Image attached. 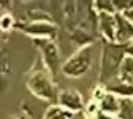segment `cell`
Listing matches in <instances>:
<instances>
[{"mask_svg": "<svg viewBox=\"0 0 133 119\" xmlns=\"http://www.w3.org/2000/svg\"><path fill=\"white\" fill-rule=\"evenodd\" d=\"M19 28L26 34L32 36L34 39L38 38L54 40L57 35L56 26L48 21H34L28 24H22V26Z\"/></svg>", "mask_w": 133, "mask_h": 119, "instance_id": "5", "label": "cell"}, {"mask_svg": "<svg viewBox=\"0 0 133 119\" xmlns=\"http://www.w3.org/2000/svg\"><path fill=\"white\" fill-rule=\"evenodd\" d=\"M95 119H119L116 115H110V114H105V113H102L100 112Z\"/></svg>", "mask_w": 133, "mask_h": 119, "instance_id": "17", "label": "cell"}, {"mask_svg": "<svg viewBox=\"0 0 133 119\" xmlns=\"http://www.w3.org/2000/svg\"><path fill=\"white\" fill-rule=\"evenodd\" d=\"M118 79L124 82L133 84V58L129 56L125 57L119 68Z\"/></svg>", "mask_w": 133, "mask_h": 119, "instance_id": "12", "label": "cell"}, {"mask_svg": "<svg viewBox=\"0 0 133 119\" xmlns=\"http://www.w3.org/2000/svg\"><path fill=\"white\" fill-rule=\"evenodd\" d=\"M35 46L39 49L43 58V64L47 68V70L51 73L53 79L55 80L58 75L61 72V61L59 56V51L54 42L51 39H33Z\"/></svg>", "mask_w": 133, "mask_h": 119, "instance_id": "4", "label": "cell"}, {"mask_svg": "<svg viewBox=\"0 0 133 119\" xmlns=\"http://www.w3.org/2000/svg\"><path fill=\"white\" fill-rule=\"evenodd\" d=\"M7 119H20V118H18V117H16V116H10V117H8Z\"/></svg>", "mask_w": 133, "mask_h": 119, "instance_id": "20", "label": "cell"}, {"mask_svg": "<svg viewBox=\"0 0 133 119\" xmlns=\"http://www.w3.org/2000/svg\"><path fill=\"white\" fill-rule=\"evenodd\" d=\"M115 38L114 42L126 46L133 40V23L125 14L115 12Z\"/></svg>", "mask_w": 133, "mask_h": 119, "instance_id": "8", "label": "cell"}, {"mask_svg": "<svg viewBox=\"0 0 133 119\" xmlns=\"http://www.w3.org/2000/svg\"><path fill=\"white\" fill-rule=\"evenodd\" d=\"M121 100L122 99L118 98L116 95H114L106 90V92L103 94V96L101 97V99L99 101L100 112L117 116L119 109H121Z\"/></svg>", "mask_w": 133, "mask_h": 119, "instance_id": "10", "label": "cell"}, {"mask_svg": "<svg viewBox=\"0 0 133 119\" xmlns=\"http://www.w3.org/2000/svg\"><path fill=\"white\" fill-rule=\"evenodd\" d=\"M57 103L74 114L83 111L85 107L81 93L78 90L72 88L59 91L57 96Z\"/></svg>", "mask_w": 133, "mask_h": 119, "instance_id": "6", "label": "cell"}, {"mask_svg": "<svg viewBox=\"0 0 133 119\" xmlns=\"http://www.w3.org/2000/svg\"><path fill=\"white\" fill-rule=\"evenodd\" d=\"M115 12L118 13H126L133 7V1L131 0H112Z\"/></svg>", "mask_w": 133, "mask_h": 119, "instance_id": "15", "label": "cell"}, {"mask_svg": "<svg viewBox=\"0 0 133 119\" xmlns=\"http://www.w3.org/2000/svg\"><path fill=\"white\" fill-rule=\"evenodd\" d=\"M74 115V113L68 111L58 103H55L47 108L43 119H73Z\"/></svg>", "mask_w": 133, "mask_h": 119, "instance_id": "11", "label": "cell"}, {"mask_svg": "<svg viewBox=\"0 0 133 119\" xmlns=\"http://www.w3.org/2000/svg\"><path fill=\"white\" fill-rule=\"evenodd\" d=\"M94 62V48L91 44L83 46L62 62L61 73L68 78L77 79L85 76Z\"/></svg>", "mask_w": 133, "mask_h": 119, "instance_id": "3", "label": "cell"}, {"mask_svg": "<svg viewBox=\"0 0 133 119\" xmlns=\"http://www.w3.org/2000/svg\"><path fill=\"white\" fill-rule=\"evenodd\" d=\"M124 14H125V17H126L129 21H131V22L133 23V7H132L129 11H127L126 13H124Z\"/></svg>", "mask_w": 133, "mask_h": 119, "instance_id": "19", "label": "cell"}, {"mask_svg": "<svg viewBox=\"0 0 133 119\" xmlns=\"http://www.w3.org/2000/svg\"><path fill=\"white\" fill-rule=\"evenodd\" d=\"M119 119H133V99L127 98L121 100V109L117 114Z\"/></svg>", "mask_w": 133, "mask_h": 119, "instance_id": "13", "label": "cell"}, {"mask_svg": "<svg viewBox=\"0 0 133 119\" xmlns=\"http://www.w3.org/2000/svg\"><path fill=\"white\" fill-rule=\"evenodd\" d=\"M26 85L29 91L37 98L47 101H53L54 99L57 100L59 92L57 91L53 77L47 70L44 64L31 69L27 76Z\"/></svg>", "mask_w": 133, "mask_h": 119, "instance_id": "2", "label": "cell"}, {"mask_svg": "<svg viewBox=\"0 0 133 119\" xmlns=\"http://www.w3.org/2000/svg\"><path fill=\"white\" fill-rule=\"evenodd\" d=\"M0 47H1V40H0Z\"/></svg>", "mask_w": 133, "mask_h": 119, "instance_id": "21", "label": "cell"}, {"mask_svg": "<svg viewBox=\"0 0 133 119\" xmlns=\"http://www.w3.org/2000/svg\"><path fill=\"white\" fill-rule=\"evenodd\" d=\"M115 25V13H97V30L105 42H114Z\"/></svg>", "mask_w": 133, "mask_h": 119, "instance_id": "7", "label": "cell"}, {"mask_svg": "<svg viewBox=\"0 0 133 119\" xmlns=\"http://www.w3.org/2000/svg\"><path fill=\"white\" fill-rule=\"evenodd\" d=\"M125 57V46L104 41L100 56L99 84L105 86L118 78L119 68Z\"/></svg>", "mask_w": 133, "mask_h": 119, "instance_id": "1", "label": "cell"}, {"mask_svg": "<svg viewBox=\"0 0 133 119\" xmlns=\"http://www.w3.org/2000/svg\"><path fill=\"white\" fill-rule=\"evenodd\" d=\"M14 26H15V21L10 13H3L0 17V30L2 32L9 31Z\"/></svg>", "mask_w": 133, "mask_h": 119, "instance_id": "16", "label": "cell"}, {"mask_svg": "<svg viewBox=\"0 0 133 119\" xmlns=\"http://www.w3.org/2000/svg\"><path fill=\"white\" fill-rule=\"evenodd\" d=\"M125 51H126V56L133 58V40L125 46Z\"/></svg>", "mask_w": 133, "mask_h": 119, "instance_id": "18", "label": "cell"}, {"mask_svg": "<svg viewBox=\"0 0 133 119\" xmlns=\"http://www.w3.org/2000/svg\"><path fill=\"white\" fill-rule=\"evenodd\" d=\"M104 87L108 92L116 95L121 99L133 98V84L124 82L118 78L108 83Z\"/></svg>", "mask_w": 133, "mask_h": 119, "instance_id": "9", "label": "cell"}, {"mask_svg": "<svg viewBox=\"0 0 133 119\" xmlns=\"http://www.w3.org/2000/svg\"><path fill=\"white\" fill-rule=\"evenodd\" d=\"M132 99H133V98H132Z\"/></svg>", "mask_w": 133, "mask_h": 119, "instance_id": "22", "label": "cell"}, {"mask_svg": "<svg viewBox=\"0 0 133 119\" xmlns=\"http://www.w3.org/2000/svg\"><path fill=\"white\" fill-rule=\"evenodd\" d=\"M94 9L96 12H110V13H115V9L113 6L112 1L108 0H99L92 3Z\"/></svg>", "mask_w": 133, "mask_h": 119, "instance_id": "14", "label": "cell"}]
</instances>
